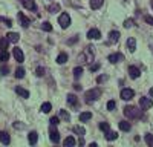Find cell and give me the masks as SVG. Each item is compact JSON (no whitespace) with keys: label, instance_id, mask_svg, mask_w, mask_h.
Returning a JSON list of instances; mask_svg holds the SVG:
<instances>
[{"label":"cell","instance_id":"cell-13","mask_svg":"<svg viewBox=\"0 0 153 147\" xmlns=\"http://www.w3.org/2000/svg\"><path fill=\"white\" fill-rule=\"evenodd\" d=\"M123 58H124V57H123V54L116 52V54H110L107 60H109L110 63H118V61H120V60H123Z\"/></svg>","mask_w":153,"mask_h":147},{"label":"cell","instance_id":"cell-33","mask_svg":"<svg viewBox=\"0 0 153 147\" xmlns=\"http://www.w3.org/2000/svg\"><path fill=\"white\" fill-rule=\"evenodd\" d=\"M48 9H49V12H52V14H54V12H58V11H60V5H58V3H54V5H51Z\"/></svg>","mask_w":153,"mask_h":147},{"label":"cell","instance_id":"cell-26","mask_svg":"<svg viewBox=\"0 0 153 147\" xmlns=\"http://www.w3.org/2000/svg\"><path fill=\"white\" fill-rule=\"evenodd\" d=\"M92 118V114L91 112H83V114H80V121H89V119Z\"/></svg>","mask_w":153,"mask_h":147},{"label":"cell","instance_id":"cell-44","mask_svg":"<svg viewBox=\"0 0 153 147\" xmlns=\"http://www.w3.org/2000/svg\"><path fill=\"white\" fill-rule=\"evenodd\" d=\"M115 106H116V104H115V101H113V100H110L109 103H107V109H109V110H113V109H115Z\"/></svg>","mask_w":153,"mask_h":147},{"label":"cell","instance_id":"cell-11","mask_svg":"<svg viewBox=\"0 0 153 147\" xmlns=\"http://www.w3.org/2000/svg\"><path fill=\"white\" fill-rule=\"evenodd\" d=\"M19 18H20V23H22L23 28H28V26L31 25V20H29V18L26 17L23 12H19Z\"/></svg>","mask_w":153,"mask_h":147},{"label":"cell","instance_id":"cell-29","mask_svg":"<svg viewBox=\"0 0 153 147\" xmlns=\"http://www.w3.org/2000/svg\"><path fill=\"white\" fill-rule=\"evenodd\" d=\"M81 74H83V68H81V66H77V68L74 69V78L78 80L80 77H81Z\"/></svg>","mask_w":153,"mask_h":147},{"label":"cell","instance_id":"cell-19","mask_svg":"<svg viewBox=\"0 0 153 147\" xmlns=\"http://www.w3.org/2000/svg\"><path fill=\"white\" fill-rule=\"evenodd\" d=\"M6 39L9 40V43H17V41H19V39H20V35L15 34V32H9V34L6 35Z\"/></svg>","mask_w":153,"mask_h":147},{"label":"cell","instance_id":"cell-46","mask_svg":"<svg viewBox=\"0 0 153 147\" xmlns=\"http://www.w3.org/2000/svg\"><path fill=\"white\" fill-rule=\"evenodd\" d=\"M106 80H107V77H106V75H100V77L96 78V81H98V83H103V81H106Z\"/></svg>","mask_w":153,"mask_h":147},{"label":"cell","instance_id":"cell-17","mask_svg":"<svg viewBox=\"0 0 153 147\" xmlns=\"http://www.w3.org/2000/svg\"><path fill=\"white\" fill-rule=\"evenodd\" d=\"M67 103H69L72 107H77V104H78V98H77L74 94H69V95H67Z\"/></svg>","mask_w":153,"mask_h":147},{"label":"cell","instance_id":"cell-14","mask_svg":"<svg viewBox=\"0 0 153 147\" xmlns=\"http://www.w3.org/2000/svg\"><path fill=\"white\" fill-rule=\"evenodd\" d=\"M127 49L130 52H135V49H136V40H135L133 37H129L127 39Z\"/></svg>","mask_w":153,"mask_h":147},{"label":"cell","instance_id":"cell-47","mask_svg":"<svg viewBox=\"0 0 153 147\" xmlns=\"http://www.w3.org/2000/svg\"><path fill=\"white\" fill-rule=\"evenodd\" d=\"M77 40H78V37H74V39H70V40H69V44H74Z\"/></svg>","mask_w":153,"mask_h":147},{"label":"cell","instance_id":"cell-7","mask_svg":"<svg viewBox=\"0 0 153 147\" xmlns=\"http://www.w3.org/2000/svg\"><path fill=\"white\" fill-rule=\"evenodd\" d=\"M133 95H135V92H133L132 89H123V90H121V98H123L124 101L132 100V98H133Z\"/></svg>","mask_w":153,"mask_h":147},{"label":"cell","instance_id":"cell-36","mask_svg":"<svg viewBox=\"0 0 153 147\" xmlns=\"http://www.w3.org/2000/svg\"><path fill=\"white\" fill-rule=\"evenodd\" d=\"M146 143L153 147V135H152V133H147V135H146Z\"/></svg>","mask_w":153,"mask_h":147},{"label":"cell","instance_id":"cell-35","mask_svg":"<svg viewBox=\"0 0 153 147\" xmlns=\"http://www.w3.org/2000/svg\"><path fill=\"white\" fill-rule=\"evenodd\" d=\"M60 118L65 119V121H69V119H70V115L66 112V110H60Z\"/></svg>","mask_w":153,"mask_h":147},{"label":"cell","instance_id":"cell-10","mask_svg":"<svg viewBox=\"0 0 153 147\" xmlns=\"http://www.w3.org/2000/svg\"><path fill=\"white\" fill-rule=\"evenodd\" d=\"M129 75L132 78H138L141 75V71L136 68V66H129Z\"/></svg>","mask_w":153,"mask_h":147},{"label":"cell","instance_id":"cell-51","mask_svg":"<svg viewBox=\"0 0 153 147\" xmlns=\"http://www.w3.org/2000/svg\"><path fill=\"white\" fill-rule=\"evenodd\" d=\"M152 8H153V2H152Z\"/></svg>","mask_w":153,"mask_h":147},{"label":"cell","instance_id":"cell-1","mask_svg":"<svg viewBox=\"0 0 153 147\" xmlns=\"http://www.w3.org/2000/svg\"><path fill=\"white\" fill-rule=\"evenodd\" d=\"M124 115L129 119H138V118L142 116V110L135 107V106H125L124 107Z\"/></svg>","mask_w":153,"mask_h":147},{"label":"cell","instance_id":"cell-42","mask_svg":"<svg viewBox=\"0 0 153 147\" xmlns=\"http://www.w3.org/2000/svg\"><path fill=\"white\" fill-rule=\"evenodd\" d=\"M89 69H91V72H96L98 69H100V64H98V63H95V64H91V68H89Z\"/></svg>","mask_w":153,"mask_h":147},{"label":"cell","instance_id":"cell-25","mask_svg":"<svg viewBox=\"0 0 153 147\" xmlns=\"http://www.w3.org/2000/svg\"><path fill=\"white\" fill-rule=\"evenodd\" d=\"M67 61V54H65V52H61L58 57H57V63L58 64H65Z\"/></svg>","mask_w":153,"mask_h":147},{"label":"cell","instance_id":"cell-50","mask_svg":"<svg viewBox=\"0 0 153 147\" xmlns=\"http://www.w3.org/2000/svg\"><path fill=\"white\" fill-rule=\"evenodd\" d=\"M149 94H150V95H152V97H153V87H152V89H150V90H149Z\"/></svg>","mask_w":153,"mask_h":147},{"label":"cell","instance_id":"cell-39","mask_svg":"<svg viewBox=\"0 0 153 147\" xmlns=\"http://www.w3.org/2000/svg\"><path fill=\"white\" fill-rule=\"evenodd\" d=\"M100 129H101V130L103 132H107V130H109V123H100Z\"/></svg>","mask_w":153,"mask_h":147},{"label":"cell","instance_id":"cell-20","mask_svg":"<svg viewBox=\"0 0 153 147\" xmlns=\"http://www.w3.org/2000/svg\"><path fill=\"white\" fill-rule=\"evenodd\" d=\"M63 144H65L66 147H74L75 144H77V141H75V138L74 136H67L65 141H63Z\"/></svg>","mask_w":153,"mask_h":147},{"label":"cell","instance_id":"cell-49","mask_svg":"<svg viewBox=\"0 0 153 147\" xmlns=\"http://www.w3.org/2000/svg\"><path fill=\"white\" fill-rule=\"evenodd\" d=\"M74 89L75 90H81V86H80V84H74Z\"/></svg>","mask_w":153,"mask_h":147},{"label":"cell","instance_id":"cell-37","mask_svg":"<svg viewBox=\"0 0 153 147\" xmlns=\"http://www.w3.org/2000/svg\"><path fill=\"white\" fill-rule=\"evenodd\" d=\"M133 25H135V20H133V18H127V20L124 22V28H132Z\"/></svg>","mask_w":153,"mask_h":147},{"label":"cell","instance_id":"cell-40","mask_svg":"<svg viewBox=\"0 0 153 147\" xmlns=\"http://www.w3.org/2000/svg\"><path fill=\"white\" fill-rule=\"evenodd\" d=\"M58 123H60V118H58V116H52V118H51V124H52V126H57Z\"/></svg>","mask_w":153,"mask_h":147},{"label":"cell","instance_id":"cell-8","mask_svg":"<svg viewBox=\"0 0 153 147\" xmlns=\"http://www.w3.org/2000/svg\"><path fill=\"white\" fill-rule=\"evenodd\" d=\"M12 55H14V58L19 61V63H23V60H25V55H23V52H22V49H19V48H14L12 49Z\"/></svg>","mask_w":153,"mask_h":147},{"label":"cell","instance_id":"cell-15","mask_svg":"<svg viewBox=\"0 0 153 147\" xmlns=\"http://www.w3.org/2000/svg\"><path fill=\"white\" fill-rule=\"evenodd\" d=\"M120 40V32L118 31H112L109 34V43H116Z\"/></svg>","mask_w":153,"mask_h":147},{"label":"cell","instance_id":"cell-38","mask_svg":"<svg viewBox=\"0 0 153 147\" xmlns=\"http://www.w3.org/2000/svg\"><path fill=\"white\" fill-rule=\"evenodd\" d=\"M0 22H3L8 28H9V26H12V22L9 20V18H6V17H0Z\"/></svg>","mask_w":153,"mask_h":147},{"label":"cell","instance_id":"cell-48","mask_svg":"<svg viewBox=\"0 0 153 147\" xmlns=\"http://www.w3.org/2000/svg\"><path fill=\"white\" fill-rule=\"evenodd\" d=\"M14 127H15V129H22V127H23V124H19V123H14Z\"/></svg>","mask_w":153,"mask_h":147},{"label":"cell","instance_id":"cell-16","mask_svg":"<svg viewBox=\"0 0 153 147\" xmlns=\"http://www.w3.org/2000/svg\"><path fill=\"white\" fill-rule=\"evenodd\" d=\"M15 92H17V94H19L22 98H29V92L26 90V89H23V87H20V86L15 87Z\"/></svg>","mask_w":153,"mask_h":147},{"label":"cell","instance_id":"cell-32","mask_svg":"<svg viewBox=\"0 0 153 147\" xmlns=\"http://www.w3.org/2000/svg\"><path fill=\"white\" fill-rule=\"evenodd\" d=\"M8 44H9L8 39H0V49H8Z\"/></svg>","mask_w":153,"mask_h":147},{"label":"cell","instance_id":"cell-4","mask_svg":"<svg viewBox=\"0 0 153 147\" xmlns=\"http://www.w3.org/2000/svg\"><path fill=\"white\" fill-rule=\"evenodd\" d=\"M58 23H60V26L63 28V29H66V28L70 25V17H69V14L63 12V14L58 17Z\"/></svg>","mask_w":153,"mask_h":147},{"label":"cell","instance_id":"cell-23","mask_svg":"<svg viewBox=\"0 0 153 147\" xmlns=\"http://www.w3.org/2000/svg\"><path fill=\"white\" fill-rule=\"evenodd\" d=\"M104 3V0H91V8L92 9H98V8H101Z\"/></svg>","mask_w":153,"mask_h":147},{"label":"cell","instance_id":"cell-45","mask_svg":"<svg viewBox=\"0 0 153 147\" xmlns=\"http://www.w3.org/2000/svg\"><path fill=\"white\" fill-rule=\"evenodd\" d=\"M144 20H146L149 25H152V26H153V17H152V15H146V17H144Z\"/></svg>","mask_w":153,"mask_h":147},{"label":"cell","instance_id":"cell-12","mask_svg":"<svg viewBox=\"0 0 153 147\" xmlns=\"http://www.w3.org/2000/svg\"><path fill=\"white\" fill-rule=\"evenodd\" d=\"M20 2H22V5H23L26 9H31V11H34V9L37 8V6H35L34 0H20Z\"/></svg>","mask_w":153,"mask_h":147},{"label":"cell","instance_id":"cell-28","mask_svg":"<svg viewBox=\"0 0 153 147\" xmlns=\"http://www.w3.org/2000/svg\"><path fill=\"white\" fill-rule=\"evenodd\" d=\"M51 109H52V104H51V103H43V104H41V112H43V114H49Z\"/></svg>","mask_w":153,"mask_h":147},{"label":"cell","instance_id":"cell-21","mask_svg":"<svg viewBox=\"0 0 153 147\" xmlns=\"http://www.w3.org/2000/svg\"><path fill=\"white\" fill-rule=\"evenodd\" d=\"M120 129H121L123 132H129L130 129H132V126H130L129 121H120Z\"/></svg>","mask_w":153,"mask_h":147},{"label":"cell","instance_id":"cell-3","mask_svg":"<svg viewBox=\"0 0 153 147\" xmlns=\"http://www.w3.org/2000/svg\"><path fill=\"white\" fill-rule=\"evenodd\" d=\"M101 94H103V90L100 87H94L91 90H87L86 92V103H92V101L98 100L101 97Z\"/></svg>","mask_w":153,"mask_h":147},{"label":"cell","instance_id":"cell-34","mask_svg":"<svg viewBox=\"0 0 153 147\" xmlns=\"http://www.w3.org/2000/svg\"><path fill=\"white\" fill-rule=\"evenodd\" d=\"M41 29H43V31H46V32H51V31H52V26H51V23H49V22H43Z\"/></svg>","mask_w":153,"mask_h":147},{"label":"cell","instance_id":"cell-5","mask_svg":"<svg viewBox=\"0 0 153 147\" xmlns=\"http://www.w3.org/2000/svg\"><path fill=\"white\" fill-rule=\"evenodd\" d=\"M139 104L142 109H150L153 106V100L152 98H147V97H141L139 98Z\"/></svg>","mask_w":153,"mask_h":147},{"label":"cell","instance_id":"cell-6","mask_svg":"<svg viewBox=\"0 0 153 147\" xmlns=\"http://www.w3.org/2000/svg\"><path fill=\"white\" fill-rule=\"evenodd\" d=\"M49 138H51V141L55 143V144L60 143V133H58L57 129H54V127L51 129V130H49Z\"/></svg>","mask_w":153,"mask_h":147},{"label":"cell","instance_id":"cell-9","mask_svg":"<svg viewBox=\"0 0 153 147\" xmlns=\"http://www.w3.org/2000/svg\"><path fill=\"white\" fill-rule=\"evenodd\" d=\"M87 39H91V40H98V39H101V32L98 31V29H91L87 32Z\"/></svg>","mask_w":153,"mask_h":147},{"label":"cell","instance_id":"cell-43","mask_svg":"<svg viewBox=\"0 0 153 147\" xmlns=\"http://www.w3.org/2000/svg\"><path fill=\"white\" fill-rule=\"evenodd\" d=\"M0 72H2V75H8L9 68H8V66H2V68H0Z\"/></svg>","mask_w":153,"mask_h":147},{"label":"cell","instance_id":"cell-30","mask_svg":"<svg viewBox=\"0 0 153 147\" xmlns=\"http://www.w3.org/2000/svg\"><path fill=\"white\" fill-rule=\"evenodd\" d=\"M74 132H75L77 135H80V136H83V135L86 133V129L81 127V126H75V127H74Z\"/></svg>","mask_w":153,"mask_h":147},{"label":"cell","instance_id":"cell-2","mask_svg":"<svg viewBox=\"0 0 153 147\" xmlns=\"http://www.w3.org/2000/svg\"><path fill=\"white\" fill-rule=\"evenodd\" d=\"M94 48L92 46H86L84 51L80 54V60H81V63H92L94 61Z\"/></svg>","mask_w":153,"mask_h":147},{"label":"cell","instance_id":"cell-27","mask_svg":"<svg viewBox=\"0 0 153 147\" xmlns=\"http://www.w3.org/2000/svg\"><path fill=\"white\" fill-rule=\"evenodd\" d=\"M9 60V54H8L6 49H2L0 51V61H8Z\"/></svg>","mask_w":153,"mask_h":147},{"label":"cell","instance_id":"cell-18","mask_svg":"<svg viewBox=\"0 0 153 147\" xmlns=\"http://www.w3.org/2000/svg\"><path fill=\"white\" fill-rule=\"evenodd\" d=\"M28 141H29L31 144H37V141H38V133H37V132H29Z\"/></svg>","mask_w":153,"mask_h":147},{"label":"cell","instance_id":"cell-41","mask_svg":"<svg viewBox=\"0 0 153 147\" xmlns=\"http://www.w3.org/2000/svg\"><path fill=\"white\" fill-rule=\"evenodd\" d=\"M35 72H37V75H38V77H43V75H44V68L38 66V68H37V71H35Z\"/></svg>","mask_w":153,"mask_h":147},{"label":"cell","instance_id":"cell-24","mask_svg":"<svg viewBox=\"0 0 153 147\" xmlns=\"http://www.w3.org/2000/svg\"><path fill=\"white\" fill-rule=\"evenodd\" d=\"M106 138H107L109 141H113V140H116V138H118V133H116V132H112L110 129H109V130L106 132Z\"/></svg>","mask_w":153,"mask_h":147},{"label":"cell","instance_id":"cell-22","mask_svg":"<svg viewBox=\"0 0 153 147\" xmlns=\"http://www.w3.org/2000/svg\"><path fill=\"white\" fill-rule=\"evenodd\" d=\"M0 141H2L3 144H9L11 138H9V135H8L6 132H0Z\"/></svg>","mask_w":153,"mask_h":147},{"label":"cell","instance_id":"cell-31","mask_svg":"<svg viewBox=\"0 0 153 147\" xmlns=\"http://www.w3.org/2000/svg\"><path fill=\"white\" fill-rule=\"evenodd\" d=\"M25 77V69L23 68H17L15 69V78H23Z\"/></svg>","mask_w":153,"mask_h":147}]
</instances>
